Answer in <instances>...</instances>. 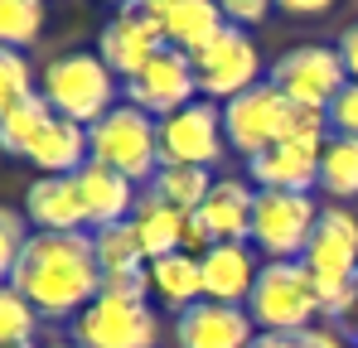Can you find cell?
Listing matches in <instances>:
<instances>
[{
  "mask_svg": "<svg viewBox=\"0 0 358 348\" xmlns=\"http://www.w3.org/2000/svg\"><path fill=\"white\" fill-rule=\"evenodd\" d=\"M10 286L20 290L39 319H78L97 295H102V266L92 232H29Z\"/></svg>",
  "mask_w": 358,
  "mask_h": 348,
  "instance_id": "6da1fadb",
  "label": "cell"
},
{
  "mask_svg": "<svg viewBox=\"0 0 358 348\" xmlns=\"http://www.w3.org/2000/svg\"><path fill=\"white\" fill-rule=\"evenodd\" d=\"M305 271L320 290V314L344 319L358 310V218L349 208H320L305 247Z\"/></svg>",
  "mask_w": 358,
  "mask_h": 348,
  "instance_id": "7a4b0ae2",
  "label": "cell"
},
{
  "mask_svg": "<svg viewBox=\"0 0 358 348\" xmlns=\"http://www.w3.org/2000/svg\"><path fill=\"white\" fill-rule=\"evenodd\" d=\"M87 160L126 174L131 184H150L160 170V121L121 102L97 126H87Z\"/></svg>",
  "mask_w": 358,
  "mask_h": 348,
  "instance_id": "3957f363",
  "label": "cell"
},
{
  "mask_svg": "<svg viewBox=\"0 0 358 348\" xmlns=\"http://www.w3.org/2000/svg\"><path fill=\"white\" fill-rule=\"evenodd\" d=\"M39 97H44V102L54 107V116H63V121L97 126L102 116L117 107V73L97 54H63L44 68Z\"/></svg>",
  "mask_w": 358,
  "mask_h": 348,
  "instance_id": "277c9868",
  "label": "cell"
},
{
  "mask_svg": "<svg viewBox=\"0 0 358 348\" xmlns=\"http://www.w3.org/2000/svg\"><path fill=\"white\" fill-rule=\"evenodd\" d=\"M247 314H252L257 334H300V329H315L320 290L310 281L305 261H266L257 271Z\"/></svg>",
  "mask_w": 358,
  "mask_h": 348,
  "instance_id": "5b68a950",
  "label": "cell"
},
{
  "mask_svg": "<svg viewBox=\"0 0 358 348\" xmlns=\"http://www.w3.org/2000/svg\"><path fill=\"white\" fill-rule=\"evenodd\" d=\"M320 223L315 194H281V189H257L252 208V247L266 261H300L310 247V232Z\"/></svg>",
  "mask_w": 358,
  "mask_h": 348,
  "instance_id": "8992f818",
  "label": "cell"
},
{
  "mask_svg": "<svg viewBox=\"0 0 358 348\" xmlns=\"http://www.w3.org/2000/svg\"><path fill=\"white\" fill-rule=\"evenodd\" d=\"M291 116H296V107H291L271 82H257V87H247L242 97L223 102V136H228V145H233L238 155L257 160L262 150H271V145L286 140Z\"/></svg>",
  "mask_w": 358,
  "mask_h": 348,
  "instance_id": "52a82bcc",
  "label": "cell"
},
{
  "mask_svg": "<svg viewBox=\"0 0 358 348\" xmlns=\"http://www.w3.org/2000/svg\"><path fill=\"white\" fill-rule=\"evenodd\" d=\"M291 107H315V112H329V102L344 92L349 73L339 63V49H324V44H305L291 49L271 63V78H266Z\"/></svg>",
  "mask_w": 358,
  "mask_h": 348,
  "instance_id": "ba28073f",
  "label": "cell"
},
{
  "mask_svg": "<svg viewBox=\"0 0 358 348\" xmlns=\"http://www.w3.org/2000/svg\"><path fill=\"white\" fill-rule=\"evenodd\" d=\"M160 319L141 300H112L97 295L73 319V348H155Z\"/></svg>",
  "mask_w": 358,
  "mask_h": 348,
  "instance_id": "9c48e42d",
  "label": "cell"
},
{
  "mask_svg": "<svg viewBox=\"0 0 358 348\" xmlns=\"http://www.w3.org/2000/svg\"><path fill=\"white\" fill-rule=\"evenodd\" d=\"M228 150V136H223V107L199 97L189 102L184 112L165 116L160 121V165H194V170H208L218 165Z\"/></svg>",
  "mask_w": 358,
  "mask_h": 348,
  "instance_id": "30bf717a",
  "label": "cell"
},
{
  "mask_svg": "<svg viewBox=\"0 0 358 348\" xmlns=\"http://www.w3.org/2000/svg\"><path fill=\"white\" fill-rule=\"evenodd\" d=\"M194 78H199V92L208 102H233L247 87L262 82V54L257 44L247 39V29L228 24L208 49L194 54Z\"/></svg>",
  "mask_w": 358,
  "mask_h": 348,
  "instance_id": "8fae6325",
  "label": "cell"
},
{
  "mask_svg": "<svg viewBox=\"0 0 358 348\" xmlns=\"http://www.w3.org/2000/svg\"><path fill=\"white\" fill-rule=\"evenodd\" d=\"M126 102L141 107L145 116L165 121V116L184 112L189 102H199V78H194V58L179 54V49H160L136 78L121 82Z\"/></svg>",
  "mask_w": 358,
  "mask_h": 348,
  "instance_id": "7c38bea8",
  "label": "cell"
},
{
  "mask_svg": "<svg viewBox=\"0 0 358 348\" xmlns=\"http://www.w3.org/2000/svg\"><path fill=\"white\" fill-rule=\"evenodd\" d=\"M252 208H257L252 184H242V179H213V189L199 203V213H189L184 252L203 256L213 242H247L252 237Z\"/></svg>",
  "mask_w": 358,
  "mask_h": 348,
  "instance_id": "4fadbf2b",
  "label": "cell"
},
{
  "mask_svg": "<svg viewBox=\"0 0 358 348\" xmlns=\"http://www.w3.org/2000/svg\"><path fill=\"white\" fill-rule=\"evenodd\" d=\"M160 49H170V44H165L160 24L150 20V10H145L141 0L121 5V15L102 29V39H97V58L117 73L121 82H126V78H136V73L160 54Z\"/></svg>",
  "mask_w": 358,
  "mask_h": 348,
  "instance_id": "5bb4252c",
  "label": "cell"
},
{
  "mask_svg": "<svg viewBox=\"0 0 358 348\" xmlns=\"http://www.w3.org/2000/svg\"><path fill=\"white\" fill-rule=\"evenodd\" d=\"M257 324L242 305H213L199 300L175 319V344L179 348H252Z\"/></svg>",
  "mask_w": 358,
  "mask_h": 348,
  "instance_id": "9a60e30c",
  "label": "cell"
},
{
  "mask_svg": "<svg viewBox=\"0 0 358 348\" xmlns=\"http://www.w3.org/2000/svg\"><path fill=\"white\" fill-rule=\"evenodd\" d=\"M141 5H145L150 20L160 24L165 44L179 49V54H189V58L199 54V49H208V44L228 29L218 0H141Z\"/></svg>",
  "mask_w": 358,
  "mask_h": 348,
  "instance_id": "2e32d148",
  "label": "cell"
},
{
  "mask_svg": "<svg viewBox=\"0 0 358 348\" xmlns=\"http://www.w3.org/2000/svg\"><path fill=\"white\" fill-rule=\"evenodd\" d=\"M199 266H203V300H213V305H242L247 310L252 286H257V271H262L247 242H213L199 256Z\"/></svg>",
  "mask_w": 358,
  "mask_h": 348,
  "instance_id": "e0dca14e",
  "label": "cell"
},
{
  "mask_svg": "<svg viewBox=\"0 0 358 348\" xmlns=\"http://www.w3.org/2000/svg\"><path fill=\"white\" fill-rule=\"evenodd\" d=\"M24 218L39 232H83L87 228V208L78 194L73 174H39L24 189Z\"/></svg>",
  "mask_w": 358,
  "mask_h": 348,
  "instance_id": "ac0fdd59",
  "label": "cell"
},
{
  "mask_svg": "<svg viewBox=\"0 0 358 348\" xmlns=\"http://www.w3.org/2000/svg\"><path fill=\"white\" fill-rule=\"evenodd\" d=\"M247 174H252L257 189L310 194V189H320V150L300 145V140H281V145L262 150L257 160H247Z\"/></svg>",
  "mask_w": 358,
  "mask_h": 348,
  "instance_id": "d6986e66",
  "label": "cell"
},
{
  "mask_svg": "<svg viewBox=\"0 0 358 348\" xmlns=\"http://www.w3.org/2000/svg\"><path fill=\"white\" fill-rule=\"evenodd\" d=\"M73 179H78V194H83V208H87V228H112V223H126L136 213L141 194H136V184L126 174L87 160Z\"/></svg>",
  "mask_w": 358,
  "mask_h": 348,
  "instance_id": "ffe728a7",
  "label": "cell"
},
{
  "mask_svg": "<svg viewBox=\"0 0 358 348\" xmlns=\"http://www.w3.org/2000/svg\"><path fill=\"white\" fill-rule=\"evenodd\" d=\"M24 160L39 174H78L87 165V126L49 116V126L34 136V145L24 150Z\"/></svg>",
  "mask_w": 358,
  "mask_h": 348,
  "instance_id": "44dd1931",
  "label": "cell"
},
{
  "mask_svg": "<svg viewBox=\"0 0 358 348\" xmlns=\"http://www.w3.org/2000/svg\"><path fill=\"white\" fill-rule=\"evenodd\" d=\"M131 223H136V237H141V247H145V256H150V261H160V256H170V252H184L189 213L170 208V203H165V198H155L150 189L136 198Z\"/></svg>",
  "mask_w": 358,
  "mask_h": 348,
  "instance_id": "7402d4cb",
  "label": "cell"
},
{
  "mask_svg": "<svg viewBox=\"0 0 358 348\" xmlns=\"http://www.w3.org/2000/svg\"><path fill=\"white\" fill-rule=\"evenodd\" d=\"M150 290L170 305V310H189V305H199L203 300V266H199V256H189V252H170V256H160V261H150Z\"/></svg>",
  "mask_w": 358,
  "mask_h": 348,
  "instance_id": "603a6c76",
  "label": "cell"
},
{
  "mask_svg": "<svg viewBox=\"0 0 358 348\" xmlns=\"http://www.w3.org/2000/svg\"><path fill=\"white\" fill-rule=\"evenodd\" d=\"M92 247H97V266H102V276H117V271H145L150 266V256H145V247H141V237H136V223L126 218V223H112V228H97L92 232Z\"/></svg>",
  "mask_w": 358,
  "mask_h": 348,
  "instance_id": "cb8c5ba5",
  "label": "cell"
},
{
  "mask_svg": "<svg viewBox=\"0 0 358 348\" xmlns=\"http://www.w3.org/2000/svg\"><path fill=\"white\" fill-rule=\"evenodd\" d=\"M49 116H54V107H49L39 92L24 97V102H15V107H5V112H0V150L15 155V160H24V150H29L34 136L49 126Z\"/></svg>",
  "mask_w": 358,
  "mask_h": 348,
  "instance_id": "d4e9b609",
  "label": "cell"
},
{
  "mask_svg": "<svg viewBox=\"0 0 358 348\" xmlns=\"http://www.w3.org/2000/svg\"><path fill=\"white\" fill-rule=\"evenodd\" d=\"M208 189H213L208 170H194V165H160L155 179H150V194L165 198L179 213H199V203L208 198Z\"/></svg>",
  "mask_w": 358,
  "mask_h": 348,
  "instance_id": "484cf974",
  "label": "cell"
},
{
  "mask_svg": "<svg viewBox=\"0 0 358 348\" xmlns=\"http://www.w3.org/2000/svg\"><path fill=\"white\" fill-rule=\"evenodd\" d=\"M320 189L329 198H358V140L329 136L320 150Z\"/></svg>",
  "mask_w": 358,
  "mask_h": 348,
  "instance_id": "4316f807",
  "label": "cell"
},
{
  "mask_svg": "<svg viewBox=\"0 0 358 348\" xmlns=\"http://www.w3.org/2000/svg\"><path fill=\"white\" fill-rule=\"evenodd\" d=\"M44 34V0H0V49H29Z\"/></svg>",
  "mask_w": 358,
  "mask_h": 348,
  "instance_id": "83f0119b",
  "label": "cell"
},
{
  "mask_svg": "<svg viewBox=\"0 0 358 348\" xmlns=\"http://www.w3.org/2000/svg\"><path fill=\"white\" fill-rule=\"evenodd\" d=\"M39 310L15 286H0V344H34Z\"/></svg>",
  "mask_w": 358,
  "mask_h": 348,
  "instance_id": "f1b7e54d",
  "label": "cell"
},
{
  "mask_svg": "<svg viewBox=\"0 0 358 348\" xmlns=\"http://www.w3.org/2000/svg\"><path fill=\"white\" fill-rule=\"evenodd\" d=\"M24 97H34V68H29V58H24V49H0V112L15 107V102H24Z\"/></svg>",
  "mask_w": 358,
  "mask_h": 348,
  "instance_id": "f546056e",
  "label": "cell"
},
{
  "mask_svg": "<svg viewBox=\"0 0 358 348\" xmlns=\"http://www.w3.org/2000/svg\"><path fill=\"white\" fill-rule=\"evenodd\" d=\"M24 242H29V232H24V223H20V213H15V208H0V286H10Z\"/></svg>",
  "mask_w": 358,
  "mask_h": 348,
  "instance_id": "4dcf8cb0",
  "label": "cell"
},
{
  "mask_svg": "<svg viewBox=\"0 0 358 348\" xmlns=\"http://www.w3.org/2000/svg\"><path fill=\"white\" fill-rule=\"evenodd\" d=\"M252 348H344L329 329H300V334H257Z\"/></svg>",
  "mask_w": 358,
  "mask_h": 348,
  "instance_id": "1f68e13d",
  "label": "cell"
},
{
  "mask_svg": "<svg viewBox=\"0 0 358 348\" xmlns=\"http://www.w3.org/2000/svg\"><path fill=\"white\" fill-rule=\"evenodd\" d=\"M329 131L358 140V82H344V92L329 102Z\"/></svg>",
  "mask_w": 358,
  "mask_h": 348,
  "instance_id": "d6a6232c",
  "label": "cell"
},
{
  "mask_svg": "<svg viewBox=\"0 0 358 348\" xmlns=\"http://www.w3.org/2000/svg\"><path fill=\"white\" fill-rule=\"evenodd\" d=\"M102 295H112V300H141V305H145V295H150V266H145V271L102 276Z\"/></svg>",
  "mask_w": 358,
  "mask_h": 348,
  "instance_id": "836d02e7",
  "label": "cell"
},
{
  "mask_svg": "<svg viewBox=\"0 0 358 348\" xmlns=\"http://www.w3.org/2000/svg\"><path fill=\"white\" fill-rule=\"evenodd\" d=\"M271 5H276V0H218L223 20H228V24H238V29H247V24H262V20L271 15Z\"/></svg>",
  "mask_w": 358,
  "mask_h": 348,
  "instance_id": "e575fe53",
  "label": "cell"
},
{
  "mask_svg": "<svg viewBox=\"0 0 358 348\" xmlns=\"http://www.w3.org/2000/svg\"><path fill=\"white\" fill-rule=\"evenodd\" d=\"M339 63H344V73H349V82H358V24H349L344 34H339Z\"/></svg>",
  "mask_w": 358,
  "mask_h": 348,
  "instance_id": "d590c367",
  "label": "cell"
},
{
  "mask_svg": "<svg viewBox=\"0 0 358 348\" xmlns=\"http://www.w3.org/2000/svg\"><path fill=\"white\" fill-rule=\"evenodd\" d=\"M276 10H286V15H324V10H334V0H276Z\"/></svg>",
  "mask_w": 358,
  "mask_h": 348,
  "instance_id": "8d00e7d4",
  "label": "cell"
},
{
  "mask_svg": "<svg viewBox=\"0 0 358 348\" xmlns=\"http://www.w3.org/2000/svg\"><path fill=\"white\" fill-rule=\"evenodd\" d=\"M0 348H39V344H0Z\"/></svg>",
  "mask_w": 358,
  "mask_h": 348,
  "instance_id": "74e56055",
  "label": "cell"
},
{
  "mask_svg": "<svg viewBox=\"0 0 358 348\" xmlns=\"http://www.w3.org/2000/svg\"><path fill=\"white\" fill-rule=\"evenodd\" d=\"M354 348H358V324H354Z\"/></svg>",
  "mask_w": 358,
  "mask_h": 348,
  "instance_id": "f35d334b",
  "label": "cell"
},
{
  "mask_svg": "<svg viewBox=\"0 0 358 348\" xmlns=\"http://www.w3.org/2000/svg\"><path fill=\"white\" fill-rule=\"evenodd\" d=\"M54 348H73V344H54Z\"/></svg>",
  "mask_w": 358,
  "mask_h": 348,
  "instance_id": "ab89813d",
  "label": "cell"
},
{
  "mask_svg": "<svg viewBox=\"0 0 358 348\" xmlns=\"http://www.w3.org/2000/svg\"><path fill=\"white\" fill-rule=\"evenodd\" d=\"M117 5H131V0H117Z\"/></svg>",
  "mask_w": 358,
  "mask_h": 348,
  "instance_id": "60d3db41",
  "label": "cell"
}]
</instances>
